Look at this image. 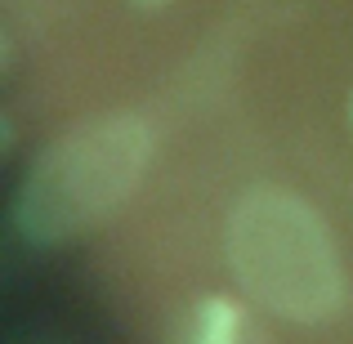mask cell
Instances as JSON below:
<instances>
[{
    "label": "cell",
    "instance_id": "3957f363",
    "mask_svg": "<svg viewBox=\"0 0 353 344\" xmlns=\"http://www.w3.org/2000/svg\"><path fill=\"white\" fill-rule=\"evenodd\" d=\"M183 344H246V318H241V304L228 295H206V300L192 309L188 322V340Z\"/></svg>",
    "mask_w": 353,
    "mask_h": 344
},
{
    "label": "cell",
    "instance_id": "277c9868",
    "mask_svg": "<svg viewBox=\"0 0 353 344\" xmlns=\"http://www.w3.org/2000/svg\"><path fill=\"white\" fill-rule=\"evenodd\" d=\"M139 5H161V0H139Z\"/></svg>",
    "mask_w": 353,
    "mask_h": 344
},
{
    "label": "cell",
    "instance_id": "6da1fadb",
    "mask_svg": "<svg viewBox=\"0 0 353 344\" xmlns=\"http://www.w3.org/2000/svg\"><path fill=\"white\" fill-rule=\"evenodd\" d=\"M228 268L273 318L318 327L345 304V268L327 219L286 188H250L228 215Z\"/></svg>",
    "mask_w": 353,
    "mask_h": 344
},
{
    "label": "cell",
    "instance_id": "7a4b0ae2",
    "mask_svg": "<svg viewBox=\"0 0 353 344\" xmlns=\"http://www.w3.org/2000/svg\"><path fill=\"white\" fill-rule=\"evenodd\" d=\"M152 161L143 117H99L41 152L18 192V232L32 246H59L90 232L139 188Z\"/></svg>",
    "mask_w": 353,
    "mask_h": 344
}]
</instances>
